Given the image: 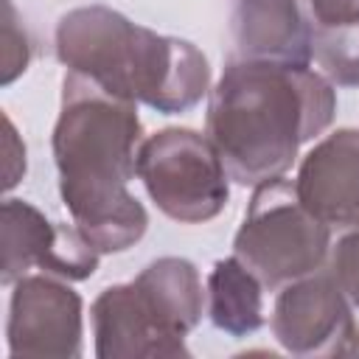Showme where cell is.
<instances>
[{"label": "cell", "mask_w": 359, "mask_h": 359, "mask_svg": "<svg viewBox=\"0 0 359 359\" xmlns=\"http://www.w3.org/2000/svg\"><path fill=\"white\" fill-rule=\"evenodd\" d=\"M3 8H6V17H3V76H0V81L11 84L17 76L25 73V67L31 62V42H28L25 28L17 20L14 3L6 0Z\"/></svg>", "instance_id": "obj_15"}, {"label": "cell", "mask_w": 359, "mask_h": 359, "mask_svg": "<svg viewBox=\"0 0 359 359\" xmlns=\"http://www.w3.org/2000/svg\"><path fill=\"white\" fill-rule=\"evenodd\" d=\"M84 300L67 280L39 272L11 283L6 342L11 356H81Z\"/></svg>", "instance_id": "obj_7"}, {"label": "cell", "mask_w": 359, "mask_h": 359, "mask_svg": "<svg viewBox=\"0 0 359 359\" xmlns=\"http://www.w3.org/2000/svg\"><path fill=\"white\" fill-rule=\"evenodd\" d=\"M334 115L337 93L323 73L233 56L208 95L205 135L230 180L255 188L283 177L300 146L320 137Z\"/></svg>", "instance_id": "obj_2"}, {"label": "cell", "mask_w": 359, "mask_h": 359, "mask_svg": "<svg viewBox=\"0 0 359 359\" xmlns=\"http://www.w3.org/2000/svg\"><path fill=\"white\" fill-rule=\"evenodd\" d=\"M348 353H359V331H353V337H351V342H348V348H345V356Z\"/></svg>", "instance_id": "obj_19"}, {"label": "cell", "mask_w": 359, "mask_h": 359, "mask_svg": "<svg viewBox=\"0 0 359 359\" xmlns=\"http://www.w3.org/2000/svg\"><path fill=\"white\" fill-rule=\"evenodd\" d=\"M3 241V286L17 283L31 269L62 280H87L98 269L101 252L84 238L76 224L50 222L25 199H6L0 208Z\"/></svg>", "instance_id": "obj_6"}, {"label": "cell", "mask_w": 359, "mask_h": 359, "mask_svg": "<svg viewBox=\"0 0 359 359\" xmlns=\"http://www.w3.org/2000/svg\"><path fill=\"white\" fill-rule=\"evenodd\" d=\"M90 320L98 359L191 356L185 337H174L160 325L135 280L101 289L90 306Z\"/></svg>", "instance_id": "obj_9"}, {"label": "cell", "mask_w": 359, "mask_h": 359, "mask_svg": "<svg viewBox=\"0 0 359 359\" xmlns=\"http://www.w3.org/2000/svg\"><path fill=\"white\" fill-rule=\"evenodd\" d=\"M238 59L311 65V20L297 0H238L233 11Z\"/></svg>", "instance_id": "obj_11"}, {"label": "cell", "mask_w": 359, "mask_h": 359, "mask_svg": "<svg viewBox=\"0 0 359 359\" xmlns=\"http://www.w3.org/2000/svg\"><path fill=\"white\" fill-rule=\"evenodd\" d=\"M53 45L65 70L160 115L188 112L210 93V65L194 42L157 34L109 6L70 8L56 22Z\"/></svg>", "instance_id": "obj_3"}, {"label": "cell", "mask_w": 359, "mask_h": 359, "mask_svg": "<svg viewBox=\"0 0 359 359\" xmlns=\"http://www.w3.org/2000/svg\"><path fill=\"white\" fill-rule=\"evenodd\" d=\"M140 135L135 101L65 70L50 137L59 196L73 224L101 255L135 247L149 227L146 208L129 194V182L137 174Z\"/></svg>", "instance_id": "obj_1"}, {"label": "cell", "mask_w": 359, "mask_h": 359, "mask_svg": "<svg viewBox=\"0 0 359 359\" xmlns=\"http://www.w3.org/2000/svg\"><path fill=\"white\" fill-rule=\"evenodd\" d=\"M328 252L331 227L303 205L294 180L275 177L252 188L244 222L233 238V255L241 258L264 286L280 289L323 269Z\"/></svg>", "instance_id": "obj_4"}, {"label": "cell", "mask_w": 359, "mask_h": 359, "mask_svg": "<svg viewBox=\"0 0 359 359\" xmlns=\"http://www.w3.org/2000/svg\"><path fill=\"white\" fill-rule=\"evenodd\" d=\"M303 205L328 227H359V129H337L314 143L294 177Z\"/></svg>", "instance_id": "obj_10"}, {"label": "cell", "mask_w": 359, "mask_h": 359, "mask_svg": "<svg viewBox=\"0 0 359 359\" xmlns=\"http://www.w3.org/2000/svg\"><path fill=\"white\" fill-rule=\"evenodd\" d=\"M137 180L168 219L202 224L216 219L230 199V174L208 135L165 126L137 149Z\"/></svg>", "instance_id": "obj_5"}, {"label": "cell", "mask_w": 359, "mask_h": 359, "mask_svg": "<svg viewBox=\"0 0 359 359\" xmlns=\"http://www.w3.org/2000/svg\"><path fill=\"white\" fill-rule=\"evenodd\" d=\"M311 28L359 22V0H306Z\"/></svg>", "instance_id": "obj_17"}, {"label": "cell", "mask_w": 359, "mask_h": 359, "mask_svg": "<svg viewBox=\"0 0 359 359\" xmlns=\"http://www.w3.org/2000/svg\"><path fill=\"white\" fill-rule=\"evenodd\" d=\"M135 286L140 289L160 325L174 337H188L199 325L208 294L194 261L163 255L137 272Z\"/></svg>", "instance_id": "obj_12"}, {"label": "cell", "mask_w": 359, "mask_h": 359, "mask_svg": "<svg viewBox=\"0 0 359 359\" xmlns=\"http://www.w3.org/2000/svg\"><path fill=\"white\" fill-rule=\"evenodd\" d=\"M3 121H6V191H11L25 174V143L20 140L11 118L3 115Z\"/></svg>", "instance_id": "obj_18"}, {"label": "cell", "mask_w": 359, "mask_h": 359, "mask_svg": "<svg viewBox=\"0 0 359 359\" xmlns=\"http://www.w3.org/2000/svg\"><path fill=\"white\" fill-rule=\"evenodd\" d=\"M269 325L280 348L294 356H345L356 331L353 306L331 269H317L283 283Z\"/></svg>", "instance_id": "obj_8"}, {"label": "cell", "mask_w": 359, "mask_h": 359, "mask_svg": "<svg viewBox=\"0 0 359 359\" xmlns=\"http://www.w3.org/2000/svg\"><path fill=\"white\" fill-rule=\"evenodd\" d=\"M205 294L213 328L247 337L264 325V283L241 258H219L208 275Z\"/></svg>", "instance_id": "obj_13"}, {"label": "cell", "mask_w": 359, "mask_h": 359, "mask_svg": "<svg viewBox=\"0 0 359 359\" xmlns=\"http://www.w3.org/2000/svg\"><path fill=\"white\" fill-rule=\"evenodd\" d=\"M328 269L337 278L339 289L351 300L353 309H359V227L345 233L328 252Z\"/></svg>", "instance_id": "obj_16"}, {"label": "cell", "mask_w": 359, "mask_h": 359, "mask_svg": "<svg viewBox=\"0 0 359 359\" xmlns=\"http://www.w3.org/2000/svg\"><path fill=\"white\" fill-rule=\"evenodd\" d=\"M311 59L334 87H359V22L311 28Z\"/></svg>", "instance_id": "obj_14"}]
</instances>
